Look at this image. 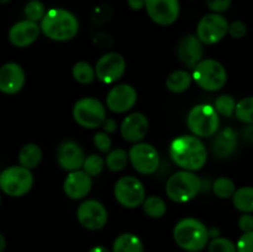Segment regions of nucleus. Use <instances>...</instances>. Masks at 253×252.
Returning a JSON list of instances; mask_svg holds the SVG:
<instances>
[{"instance_id":"f257e3e1","label":"nucleus","mask_w":253,"mask_h":252,"mask_svg":"<svg viewBox=\"0 0 253 252\" xmlns=\"http://www.w3.org/2000/svg\"><path fill=\"white\" fill-rule=\"evenodd\" d=\"M169 155L173 162L184 170H198L207 163L208 152L204 143L195 136H179L172 141Z\"/></svg>"},{"instance_id":"f03ea898","label":"nucleus","mask_w":253,"mask_h":252,"mask_svg":"<svg viewBox=\"0 0 253 252\" xmlns=\"http://www.w3.org/2000/svg\"><path fill=\"white\" fill-rule=\"evenodd\" d=\"M40 29L53 41H68L78 34L79 22L68 10L53 7L42 17Z\"/></svg>"},{"instance_id":"7ed1b4c3","label":"nucleus","mask_w":253,"mask_h":252,"mask_svg":"<svg viewBox=\"0 0 253 252\" xmlns=\"http://www.w3.org/2000/svg\"><path fill=\"white\" fill-rule=\"evenodd\" d=\"M174 241L185 251H202L209 244V229L200 220L185 217L177 222L173 230Z\"/></svg>"},{"instance_id":"20e7f679","label":"nucleus","mask_w":253,"mask_h":252,"mask_svg":"<svg viewBox=\"0 0 253 252\" xmlns=\"http://www.w3.org/2000/svg\"><path fill=\"white\" fill-rule=\"evenodd\" d=\"M203 182L189 170H180L169 177L166 184L168 198L175 203H187L197 197L202 190Z\"/></svg>"},{"instance_id":"39448f33","label":"nucleus","mask_w":253,"mask_h":252,"mask_svg":"<svg viewBox=\"0 0 253 252\" xmlns=\"http://www.w3.org/2000/svg\"><path fill=\"white\" fill-rule=\"evenodd\" d=\"M192 78L200 88L209 91H216L226 84L227 73L220 62L215 59H202L194 67Z\"/></svg>"},{"instance_id":"423d86ee","label":"nucleus","mask_w":253,"mask_h":252,"mask_svg":"<svg viewBox=\"0 0 253 252\" xmlns=\"http://www.w3.org/2000/svg\"><path fill=\"white\" fill-rule=\"evenodd\" d=\"M187 124L189 130L195 136L210 137V136L215 135L219 128V114L216 113L214 106L209 105V104H199L189 111Z\"/></svg>"},{"instance_id":"0eeeda50","label":"nucleus","mask_w":253,"mask_h":252,"mask_svg":"<svg viewBox=\"0 0 253 252\" xmlns=\"http://www.w3.org/2000/svg\"><path fill=\"white\" fill-rule=\"evenodd\" d=\"M34 184L31 170L22 166H12L0 174V189L10 197H22L27 194Z\"/></svg>"},{"instance_id":"6e6552de","label":"nucleus","mask_w":253,"mask_h":252,"mask_svg":"<svg viewBox=\"0 0 253 252\" xmlns=\"http://www.w3.org/2000/svg\"><path fill=\"white\" fill-rule=\"evenodd\" d=\"M73 118L85 128H95L103 125L106 119L105 108L94 98H83L74 104Z\"/></svg>"},{"instance_id":"1a4fd4ad","label":"nucleus","mask_w":253,"mask_h":252,"mask_svg":"<svg viewBox=\"0 0 253 252\" xmlns=\"http://www.w3.org/2000/svg\"><path fill=\"white\" fill-rule=\"evenodd\" d=\"M229 32V22L221 14H208L200 19L197 27V37L202 43L215 44Z\"/></svg>"},{"instance_id":"9d476101","label":"nucleus","mask_w":253,"mask_h":252,"mask_svg":"<svg viewBox=\"0 0 253 252\" xmlns=\"http://www.w3.org/2000/svg\"><path fill=\"white\" fill-rule=\"evenodd\" d=\"M115 198L123 207L125 208H137L143 203L146 198V190L140 179L131 175L120 178L116 182Z\"/></svg>"},{"instance_id":"9b49d317","label":"nucleus","mask_w":253,"mask_h":252,"mask_svg":"<svg viewBox=\"0 0 253 252\" xmlns=\"http://www.w3.org/2000/svg\"><path fill=\"white\" fill-rule=\"evenodd\" d=\"M132 167L141 174H152L160 166L158 151L150 143H136L128 152Z\"/></svg>"},{"instance_id":"f8f14e48","label":"nucleus","mask_w":253,"mask_h":252,"mask_svg":"<svg viewBox=\"0 0 253 252\" xmlns=\"http://www.w3.org/2000/svg\"><path fill=\"white\" fill-rule=\"evenodd\" d=\"M126 69L125 58L120 53L110 52L99 58L94 68L96 78L105 84L115 83L123 77Z\"/></svg>"},{"instance_id":"ddd939ff","label":"nucleus","mask_w":253,"mask_h":252,"mask_svg":"<svg viewBox=\"0 0 253 252\" xmlns=\"http://www.w3.org/2000/svg\"><path fill=\"white\" fill-rule=\"evenodd\" d=\"M77 217L83 227L96 231L105 226L108 221V211L100 202L94 199L82 203L77 210Z\"/></svg>"},{"instance_id":"4468645a","label":"nucleus","mask_w":253,"mask_h":252,"mask_svg":"<svg viewBox=\"0 0 253 252\" xmlns=\"http://www.w3.org/2000/svg\"><path fill=\"white\" fill-rule=\"evenodd\" d=\"M145 7L151 20L163 26L175 22L180 11L178 0H145Z\"/></svg>"},{"instance_id":"2eb2a0df","label":"nucleus","mask_w":253,"mask_h":252,"mask_svg":"<svg viewBox=\"0 0 253 252\" xmlns=\"http://www.w3.org/2000/svg\"><path fill=\"white\" fill-rule=\"evenodd\" d=\"M137 100V91L130 84H120L109 91L106 105L113 113L123 114L130 110Z\"/></svg>"},{"instance_id":"dca6fc26","label":"nucleus","mask_w":253,"mask_h":252,"mask_svg":"<svg viewBox=\"0 0 253 252\" xmlns=\"http://www.w3.org/2000/svg\"><path fill=\"white\" fill-rule=\"evenodd\" d=\"M25 84V72L17 63L4 64L0 67V91L4 94L19 93Z\"/></svg>"},{"instance_id":"f3484780","label":"nucleus","mask_w":253,"mask_h":252,"mask_svg":"<svg viewBox=\"0 0 253 252\" xmlns=\"http://www.w3.org/2000/svg\"><path fill=\"white\" fill-rule=\"evenodd\" d=\"M40 30L41 29L37 22L22 20L12 25L11 29L9 30V40L15 47L24 48L32 44L39 39Z\"/></svg>"},{"instance_id":"a211bd4d","label":"nucleus","mask_w":253,"mask_h":252,"mask_svg":"<svg viewBox=\"0 0 253 252\" xmlns=\"http://www.w3.org/2000/svg\"><path fill=\"white\" fill-rule=\"evenodd\" d=\"M177 54L182 63L189 68H194L204 56L203 43L195 35H187L178 43Z\"/></svg>"},{"instance_id":"6ab92c4d","label":"nucleus","mask_w":253,"mask_h":252,"mask_svg":"<svg viewBox=\"0 0 253 252\" xmlns=\"http://www.w3.org/2000/svg\"><path fill=\"white\" fill-rule=\"evenodd\" d=\"M84 160L85 157H84L83 150L78 143L73 141L63 142L57 151V161L59 166L68 172H74L83 167Z\"/></svg>"},{"instance_id":"aec40b11","label":"nucleus","mask_w":253,"mask_h":252,"mask_svg":"<svg viewBox=\"0 0 253 252\" xmlns=\"http://www.w3.org/2000/svg\"><path fill=\"white\" fill-rule=\"evenodd\" d=\"M148 131V120L143 114L133 113L126 116L121 125V136L127 142L137 143Z\"/></svg>"},{"instance_id":"412c9836","label":"nucleus","mask_w":253,"mask_h":252,"mask_svg":"<svg viewBox=\"0 0 253 252\" xmlns=\"http://www.w3.org/2000/svg\"><path fill=\"white\" fill-rule=\"evenodd\" d=\"M91 189V178L84 170L71 172L63 183V190L71 199H82Z\"/></svg>"},{"instance_id":"4be33fe9","label":"nucleus","mask_w":253,"mask_h":252,"mask_svg":"<svg viewBox=\"0 0 253 252\" xmlns=\"http://www.w3.org/2000/svg\"><path fill=\"white\" fill-rule=\"evenodd\" d=\"M237 146V132L231 127L222 130L219 135L215 137L214 150L215 155L220 158L230 157L235 152Z\"/></svg>"},{"instance_id":"5701e85b","label":"nucleus","mask_w":253,"mask_h":252,"mask_svg":"<svg viewBox=\"0 0 253 252\" xmlns=\"http://www.w3.org/2000/svg\"><path fill=\"white\" fill-rule=\"evenodd\" d=\"M113 252H145L140 237L126 232L119 235L113 244Z\"/></svg>"},{"instance_id":"b1692460","label":"nucleus","mask_w":253,"mask_h":252,"mask_svg":"<svg viewBox=\"0 0 253 252\" xmlns=\"http://www.w3.org/2000/svg\"><path fill=\"white\" fill-rule=\"evenodd\" d=\"M42 160V151L40 146L36 143H27L22 146V148L19 152V162L22 167L27 169L37 167Z\"/></svg>"},{"instance_id":"393cba45","label":"nucleus","mask_w":253,"mask_h":252,"mask_svg":"<svg viewBox=\"0 0 253 252\" xmlns=\"http://www.w3.org/2000/svg\"><path fill=\"white\" fill-rule=\"evenodd\" d=\"M192 84V76L185 71H175L167 77L166 86L172 93L179 94L187 90Z\"/></svg>"},{"instance_id":"a878e982","label":"nucleus","mask_w":253,"mask_h":252,"mask_svg":"<svg viewBox=\"0 0 253 252\" xmlns=\"http://www.w3.org/2000/svg\"><path fill=\"white\" fill-rule=\"evenodd\" d=\"M235 208L244 214L253 212V187H242L232 195Z\"/></svg>"},{"instance_id":"bb28decb","label":"nucleus","mask_w":253,"mask_h":252,"mask_svg":"<svg viewBox=\"0 0 253 252\" xmlns=\"http://www.w3.org/2000/svg\"><path fill=\"white\" fill-rule=\"evenodd\" d=\"M142 205L143 211L146 212V215L150 217H153V219L162 217L166 214V211H167L165 200L160 197H156V195H151V197L145 198Z\"/></svg>"},{"instance_id":"cd10ccee","label":"nucleus","mask_w":253,"mask_h":252,"mask_svg":"<svg viewBox=\"0 0 253 252\" xmlns=\"http://www.w3.org/2000/svg\"><path fill=\"white\" fill-rule=\"evenodd\" d=\"M72 74H73L74 79L82 84H89L94 81L95 78V71L93 67L88 63V62H77L74 64L73 69H72Z\"/></svg>"},{"instance_id":"c85d7f7f","label":"nucleus","mask_w":253,"mask_h":252,"mask_svg":"<svg viewBox=\"0 0 253 252\" xmlns=\"http://www.w3.org/2000/svg\"><path fill=\"white\" fill-rule=\"evenodd\" d=\"M128 155L126 153L125 150L121 148H116V150L111 151L106 156V167L109 169L114 170V172H119V170L124 169L127 165Z\"/></svg>"},{"instance_id":"c756f323","label":"nucleus","mask_w":253,"mask_h":252,"mask_svg":"<svg viewBox=\"0 0 253 252\" xmlns=\"http://www.w3.org/2000/svg\"><path fill=\"white\" fill-rule=\"evenodd\" d=\"M235 115L245 124H253V96H247L236 103Z\"/></svg>"},{"instance_id":"7c9ffc66","label":"nucleus","mask_w":253,"mask_h":252,"mask_svg":"<svg viewBox=\"0 0 253 252\" xmlns=\"http://www.w3.org/2000/svg\"><path fill=\"white\" fill-rule=\"evenodd\" d=\"M212 190H214L215 195L222 199H227V198L232 197L236 190V185H235L234 180L230 179L227 177H220L212 184Z\"/></svg>"},{"instance_id":"2f4dec72","label":"nucleus","mask_w":253,"mask_h":252,"mask_svg":"<svg viewBox=\"0 0 253 252\" xmlns=\"http://www.w3.org/2000/svg\"><path fill=\"white\" fill-rule=\"evenodd\" d=\"M235 108H236V101L231 95H220L215 100L214 109L217 114L230 118L235 114Z\"/></svg>"},{"instance_id":"473e14b6","label":"nucleus","mask_w":253,"mask_h":252,"mask_svg":"<svg viewBox=\"0 0 253 252\" xmlns=\"http://www.w3.org/2000/svg\"><path fill=\"white\" fill-rule=\"evenodd\" d=\"M25 16L30 21H41L42 17L46 14V7L40 0H30L25 6Z\"/></svg>"},{"instance_id":"72a5a7b5","label":"nucleus","mask_w":253,"mask_h":252,"mask_svg":"<svg viewBox=\"0 0 253 252\" xmlns=\"http://www.w3.org/2000/svg\"><path fill=\"white\" fill-rule=\"evenodd\" d=\"M104 166H105V161H104V158L101 156L90 155L84 160L83 169L86 174H89L91 177V175L100 174Z\"/></svg>"},{"instance_id":"f704fd0d","label":"nucleus","mask_w":253,"mask_h":252,"mask_svg":"<svg viewBox=\"0 0 253 252\" xmlns=\"http://www.w3.org/2000/svg\"><path fill=\"white\" fill-rule=\"evenodd\" d=\"M209 252H237L236 245L225 237H215L209 242Z\"/></svg>"},{"instance_id":"c9c22d12","label":"nucleus","mask_w":253,"mask_h":252,"mask_svg":"<svg viewBox=\"0 0 253 252\" xmlns=\"http://www.w3.org/2000/svg\"><path fill=\"white\" fill-rule=\"evenodd\" d=\"M237 252H253V231L244 232L236 244Z\"/></svg>"},{"instance_id":"e433bc0d","label":"nucleus","mask_w":253,"mask_h":252,"mask_svg":"<svg viewBox=\"0 0 253 252\" xmlns=\"http://www.w3.org/2000/svg\"><path fill=\"white\" fill-rule=\"evenodd\" d=\"M94 145L100 152L109 153L111 148V138L105 132H98L94 136Z\"/></svg>"},{"instance_id":"4c0bfd02","label":"nucleus","mask_w":253,"mask_h":252,"mask_svg":"<svg viewBox=\"0 0 253 252\" xmlns=\"http://www.w3.org/2000/svg\"><path fill=\"white\" fill-rule=\"evenodd\" d=\"M205 2L212 12L221 14V12H225L230 9L232 0H205Z\"/></svg>"},{"instance_id":"58836bf2","label":"nucleus","mask_w":253,"mask_h":252,"mask_svg":"<svg viewBox=\"0 0 253 252\" xmlns=\"http://www.w3.org/2000/svg\"><path fill=\"white\" fill-rule=\"evenodd\" d=\"M234 39H242L247 34V26L242 21H234L232 24H229V32Z\"/></svg>"},{"instance_id":"ea45409f","label":"nucleus","mask_w":253,"mask_h":252,"mask_svg":"<svg viewBox=\"0 0 253 252\" xmlns=\"http://www.w3.org/2000/svg\"><path fill=\"white\" fill-rule=\"evenodd\" d=\"M239 227L242 232L253 231V216L251 214H244L239 219Z\"/></svg>"},{"instance_id":"a19ab883","label":"nucleus","mask_w":253,"mask_h":252,"mask_svg":"<svg viewBox=\"0 0 253 252\" xmlns=\"http://www.w3.org/2000/svg\"><path fill=\"white\" fill-rule=\"evenodd\" d=\"M103 126H104V130L106 131V133L108 132L111 133L116 130V127H118V124H116V121L114 120V119H105L103 123Z\"/></svg>"},{"instance_id":"79ce46f5","label":"nucleus","mask_w":253,"mask_h":252,"mask_svg":"<svg viewBox=\"0 0 253 252\" xmlns=\"http://www.w3.org/2000/svg\"><path fill=\"white\" fill-rule=\"evenodd\" d=\"M244 137L249 142H253V124H247L244 128Z\"/></svg>"},{"instance_id":"37998d69","label":"nucleus","mask_w":253,"mask_h":252,"mask_svg":"<svg viewBox=\"0 0 253 252\" xmlns=\"http://www.w3.org/2000/svg\"><path fill=\"white\" fill-rule=\"evenodd\" d=\"M127 4L132 10H141L145 7V0H127Z\"/></svg>"},{"instance_id":"c03bdc74","label":"nucleus","mask_w":253,"mask_h":252,"mask_svg":"<svg viewBox=\"0 0 253 252\" xmlns=\"http://www.w3.org/2000/svg\"><path fill=\"white\" fill-rule=\"evenodd\" d=\"M89 252H110V251L104 246H95L93 247V249L89 250Z\"/></svg>"},{"instance_id":"a18cd8bd","label":"nucleus","mask_w":253,"mask_h":252,"mask_svg":"<svg viewBox=\"0 0 253 252\" xmlns=\"http://www.w3.org/2000/svg\"><path fill=\"white\" fill-rule=\"evenodd\" d=\"M219 235H220L219 229H215V227H212V229H209V237H211V239H215V237H219Z\"/></svg>"},{"instance_id":"49530a36","label":"nucleus","mask_w":253,"mask_h":252,"mask_svg":"<svg viewBox=\"0 0 253 252\" xmlns=\"http://www.w3.org/2000/svg\"><path fill=\"white\" fill-rule=\"evenodd\" d=\"M5 247H6V241H5V237L0 232V252H4Z\"/></svg>"},{"instance_id":"de8ad7c7","label":"nucleus","mask_w":253,"mask_h":252,"mask_svg":"<svg viewBox=\"0 0 253 252\" xmlns=\"http://www.w3.org/2000/svg\"><path fill=\"white\" fill-rule=\"evenodd\" d=\"M11 0H0V4H7V2H10Z\"/></svg>"},{"instance_id":"09e8293b","label":"nucleus","mask_w":253,"mask_h":252,"mask_svg":"<svg viewBox=\"0 0 253 252\" xmlns=\"http://www.w3.org/2000/svg\"><path fill=\"white\" fill-rule=\"evenodd\" d=\"M187 252H200V251H187Z\"/></svg>"},{"instance_id":"8fccbe9b","label":"nucleus","mask_w":253,"mask_h":252,"mask_svg":"<svg viewBox=\"0 0 253 252\" xmlns=\"http://www.w3.org/2000/svg\"><path fill=\"white\" fill-rule=\"evenodd\" d=\"M0 203H1V199H0Z\"/></svg>"}]
</instances>
